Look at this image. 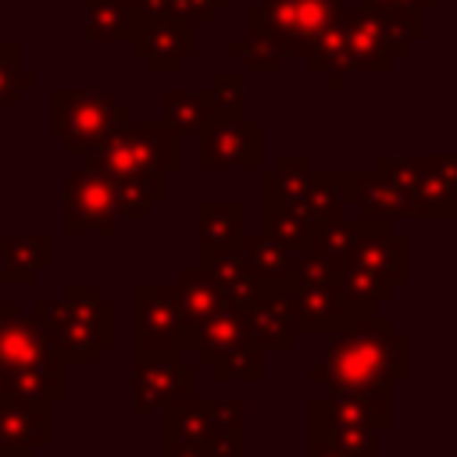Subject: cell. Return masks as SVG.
I'll return each instance as SVG.
<instances>
[{"instance_id":"38","label":"cell","mask_w":457,"mask_h":457,"mask_svg":"<svg viewBox=\"0 0 457 457\" xmlns=\"http://www.w3.org/2000/svg\"><path fill=\"white\" fill-rule=\"evenodd\" d=\"M311 439H321L346 457H378V432H368V428L311 418Z\"/></svg>"},{"instance_id":"40","label":"cell","mask_w":457,"mask_h":457,"mask_svg":"<svg viewBox=\"0 0 457 457\" xmlns=\"http://www.w3.org/2000/svg\"><path fill=\"white\" fill-rule=\"evenodd\" d=\"M207 425L218 436L246 439V400L243 396H196Z\"/></svg>"},{"instance_id":"23","label":"cell","mask_w":457,"mask_h":457,"mask_svg":"<svg viewBox=\"0 0 457 457\" xmlns=\"http://www.w3.org/2000/svg\"><path fill=\"white\" fill-rule=\"evenodd\" d=\"M228 54L243 61V71H257V75H275L286 50L282 39L275 36V29L261 18L257 4L243 11V36H236L228 43Z\"/></svg>"},{"instance_id":"27","label":"cell","mask_w":457,"mask_h":457,"mask_svg":"<svg viewBox=\"0 0 457 457\" xmlns=\"http://www.w3.org/2000/svg\"><path fill=\"white\" fill-rule=\"evenodd\" d=\"M139 25L136 0H82V39L86 43H129Z\"/></svg>"},{"instance_id":"18","label":"cell","mask_w":457,"mask_h":457,"mask_svg":"<svg viewBox=\"0 0 457 457\" xmlns=\"http://www.w3.org/2000/svg\"><path fill=\"white\" fill-rule=\"evenodd\" d=\"M54 439L50 403H21L0 396V453L7 457H36Z\"/></svg>"},{"instance_id":"33","label":"cell","mask_w":457,"mask_h":457,"mask_svg":"<svg viewBox=\"0 0 457 457\" xmlns=\"http://www.w3.org/2000/svg\"><path fill=\"white\" fill-rule=\"evenodd\" d=\"M4 396L21 400V403L64 400L68 396V371H36V368L4 371Z\"/></svg>"},{"instance_id":"12","label":"cell","mask_w":457,"mask_h":457,"mask_svg":"<svg viewBox=\"0 0 457 457\" xmlns=\"http://www.w3.org/2000/svg\"><path fill=\"white\" fill-rule=\"evenodd\" d=\"M196 396L200 393L164 407V457H246V439L218 436Z\"/></svg>"},{"instance_id":"36","label":"cell","mask_w":457,"mask_h":457,"mask_svg":"<svg viewBox=\"0 0 457 457\" xmlns=\"http://www.w3.org/2000/svg\"><path fill=\"white\" fill-rule=\"evenodd\" d=\"M32 89H36V75L21 68V43L0 39V121H4V111H11Z\"/></svg>"},{"instance_id":"17","label":"cell","mask_w":457,"mask_h":457,"mask_svg":"<svg viewBox=\"0 0 457 457\" xmlns=\"http://www.w3.org/2000/svg\"><path fill=\"white\" fill-rule=\"evenodd\" d=\"M346 264H357L361 271H368L386 289H396L411 275V239L403 232H396V228L371 225L361 236V243H357V250H353V257Z\"/></svg>"},{"instance_id":"1","label":"cell","mask_w":457,"mask_h":457,"mask_svg":"<svg viewBox=\"0 0 457 457\" xmlns=\"http://www.w3.org/2000/svg\"><path fill=\"white\" fill-rule=\"evenodd\" d=\"M89 157L114 189V211L129 221H146L164 200L168 171L182 168V143L168 139L161 121H125L107 136L104 146L82 154Z\"/></svg>"},{"instance_id":"10","label":"cell","mask_w":457,"mask_h":457,"mask_svg":"<svg viewBox=\"0 0 457 457\" xmlns=\"http://www.w3.org/2000/svg\"><path fill=\"white\" fill-rule=\"evenodd\" d=\"M118 232V211H114V189L107 175L82 157V164L64 182V236H104L111 239Z\"/></svg>"},{"instance_id":"5","label":"cell","mask_w":457,"mask_h":457,"mask_svg":"<svg viewBox=\"0 0 457 457\" xmlns=\"http://www.w3.org/2000/svg\"><path fill=\"white\" fill-rule=\"evenodd\" d=\"M375 168L400 189L407 221L457 218V161L450 154H378Z\"/></svg>"},{"instance_id":"3","label":"cell","mask_w":457,"mask_h":457,"mask_svg":"<svg viewBox=\"0 0 457 457\" xmlns=\"http://www.w3.org/2000/svg\"><path fill=\"white\" fill-rule=\"evenodd\" d=\"M403 54H407V43L375 11L343 7L303 61L314 75L325 79V89H343L353 71L389 75L393 61Z\"/></svg>"},{"instance_id":"44","label":"cell","mask_w":457,"mask_h":457,"mask_svg":"<svg viewBox=\"0 0 457 457\" xmlns=\"http://www.w3.org/2000/svg\"><path fill=\"white\" fill-rule=\"evenodd\" d=\"M0 457H7V453H0Z\"/></svg>"},{"instance_id":"9","label":"cell","mask_w":457,"mask_h":457,"mask_svg":"<svg viewBox=\"0 0 457 457\" xmlns=\"http://www.w3.org/2000/svg\"><path fill=\"white\" fill-rule=\"evenodd\" d=\"M189 350L196 353V364L211 368L214 382H228V378L261 382L264 378V350L250 339L236 303H225L221 311L204 318L193 328Z\"/></svg>"},{"instance_id":"42","label":"cell","mask_w":457,"mask_h":457,"mask_svg":"<svg viewBox=\"0 0 457 457\" xmlns=\"http://www.w3.org/2000/svg\"><path fill=\"white\" fill-rule=\"evenodd\" d=\"M0 396H4V368H0Z\"/></svg>"},{"instance_id":"7","label":"cell","mask_w":457,"mask_h":457,"mask_svg":"<svg viewBox=\"0 0 457 457\" xmlns=\"http://www.w3.org/2000/svg\"><path fill=\"white\" fill-rule=\"evenodd\" d=\"M282 303L289 311V321L300 332H321V336H336L343 328H350L353 321H361L346 300L339 296L336 286V271L325 268L321 261H314L311 253H293L289 264V282L282 289Z\"/></svg>"},{"instance_id":"34","label":"cell","mask_w":457,"mask_h":457,"mask_svg":"<svg viewBox=\"0 0 457 457\" xmlns=\"http://www.w3.org/2000/svg\"><path fill=\"white\" fill-rule=\"evenodd\" d=\"M443 0H357V7L375 11L407 46L425 36V11H436Z\"/></svg>"},{"instance_id":"8","label":"cell","mask_w":457,"mask_h":457,"mask_svg":"<svg viewBox=\"0 0 457 457\" xmlns=\"http://www.w3.org/2000/svg\"><path fill=\"white\" fill-rule=\"evenodd\" d=\"M129 353L132 361L150 357H182L193 339L175 289L164 282H136L129 293Z\"/></svg>"},{"instance_id":"11","label":"cell","mask_w":457,"mask_h":457,"mask_svg":"<svg viewBox=\"0 0 457 457\" xmlns=\"http://www.w3.org/2000/svg\"><path fill=\"white\" fill-rule=\"evenodd\" d=\"M264 125L250 118H214L204 125L196 143V171H261L264 161Z\"/></svg>"},{"instance_id":"30","label":"cell","mask_w":457,"mask_h":457,"mask_svg":"<svg viewBox=\"0 0 457 457\" xmlns=\"http://www.w3.org/2000/svg\"><path fill=\"white\" fill-rule=\"evenodd\" d=\"M343 0H296V14H293V32L286 39V54L289 57H307L311 46L321 39V32L332 25V18L343 11Z\"/></svg>"},{"instance_id":"21","label":"cell","mask_w":457,"mask_h":457,"mask_svg":"<svg viewBox=\"0 0 457 457\" xmlns=\"http://www.w3.org/2000/svg\"><path fill=\"white\" fill-rule=\"evenodd\" d=\"M54 264V239L46 232H7L0 236V282L32 286L39 271Z\"/></svg>"},{"instance_id":"2","label":"cell","mask_w":457,"mask_h":457,"mask_svg":"<svg viewBox=\"0 0 457 457\" xmlns=\"http://www.w3.org/2000/svg\"><path fill=\"white\" fill-rule=\"evenodd\" d=\"M407 343V332H400L386 314H368L332 336L321 361L311 364L307 378L325 386V393L393 389L411 375Z\"/></svg>"},{"instance_id":"26","label":"cell","mask_w":457,"mask_h":457,"mask_svg":"<svg viewBox=\"0 0 457 457\" xmlns=\"http://www.w3.org/2000/svg\"><path fill=\"white\" fill-rule=\"evenodd\" d=\"M371 225L364 221V218H350V214H343V218H332V221H321V225H314L311 228V239H307V250L303 253H311L314 261H321L325 268H343L350 257H353V250H357V243H361V236L368 232Z\"/></svg>"},{"instance_id":"13","label":"cell","mask_w":457,"mask_h":457,"mask_svg":"<svg viewBox=\"0 0 457 457\" xmlns=\"http://www.w3.org/2000/svg\"><path fill=\"white\" fill-rule=\"evenodd\" d=\"M200 32L182 18H139L129 50L146 64L150 75H175L196 54Z\"/></svg>"},{"instance_id":"35","label":"cell","mask_w":457,"mask_h":457,"mask_svg":"<svg viewBox=\"0 0 457 457\" xmlns=\"http://www.w3.org/2000/svg\"><path fill=\"white\" fill-rule=\"evenodd\" d=\"M232 0H136L139 18H182L189 25H211L218 11H228Z\"/></svg>"},{"instance_id":"24","label":"cell","mask_w":457,"mask_h":457,"mask_svg":"<svg viewBox=\"0 0 457 457\" xmlns=\"http://www.w3.org/2000/svg\"><path fill=\"white\" fill-rule=\"evenodd\" d=\"M353 207H357V218H364L368 225H378V228H393L396 221H407L400 189L378 168L353 171Z\"/></svg>"},{"instance_id":"31","label":"cell","mask_w":457,"mask_h":457,"mask_svg":"<svg viewBox=\"0 0 457 457\" xmlns=\"http://www.w3.org/2000/svg\"><path fill=\"white\" fill-rule=\"evenodd\" d=\"M175 289V300H179V307H182V314H186V321L196 328L204 318H211L214 311H221L228 300L221 296V289L196 268V264H189V268H182L179 271V282L171 286Z\"/></svg>"},{"instance_id":"20","label":"cell","mask_w":457,"mask_h":457,"mask_svg":"<svg viewBox=\"0 0 457 457\" xmlns=\"http://www.w3.org/2000/svg\"><path fill=\"white\" fill-rule=\"evenodd\" d=\"M243 236H246V204L196 200V261L221 250H239Z\"/></svg>"},{"instance_id":"15","label":"cell","mask_w":457,"mask_h":457,"mask_svg":"<svg viewBox=\"0 0 457 457\" xmlns=\"http://www.w3.org/2000/svg\"><path fill=\"white\" fill-rule=\"evenodd\" d=\"M0 368L4 371H18V368L68 371L61 357L54 353L46 328L32 314H21L18 300L0 303Z\"/></svg>"},{"instance_id":"22","label":"cell","mask_w":457,"mask_h":457,"mask_svg":"<svg viewBox=\"0 0 457 457\" xmlns=\"http://www.w3.org/2000/svg\"><path fill=\"white\" fill-rule=\"evenodd\" d=\"M239 257H243L246 278L253 282L257 293H264V296H282V289H286V282H289V264H293V253H289L286 246H278L275 239H268V236L257 228V232H246V236H243Z\"/></svg>"},{"instance_id":"32","label":"cell","mask_w":457,"mask_h":457,"mask_svg":"<svg viewBox=\"0 0 457 457\" xmlns=\"http://www.w3.org/2000/svg\"><path fill=\"white\" fill-rule=\"evenodd\" d=\"M196 268L221 289V296L228 300V303H236V307H246L253 296H257V289H253V282L246 278V268H243V257H239V250H221V253H211V257H200L196 261Z\"/></svg>"},{"instance_id":"25","label":"cell","mask_w":457,"mask_h":457,"mask_svg":"<svg viewBox=\"0 0 457 457\" xmlns=\"http://www.w3.org/2000/svg\"><path fill=\"white\" fill-rule=\"evenodd\" d=\"M243 325L250 332V339L261 350H293L296 346V328L289 321V311L282 303V296H264L257 293L246 307H239Z\"/></svg>"},{"instance_id":"4","label":"cell","mask_w":457,"mask_h":457,"mask_svg":"<svg viewBox=\"0 0 457 457\" xmlns=\"http://www.w3.org/2000/svg\"><path fill=\"white\" fill-rule=\"evenodd\" d=\"M32 318L46 328L64 368H96L118 343V307L96 282H71L61 300H36Z\"/></svg>"},{"instance_id":"39","label":"cell","mask_w":457,"mask_h":457,"mask_svg":"<svg viewBox=\"0 0 457 457\" xmlns=\"http://www.w3.org/2000/svg\"><path fill=\"white\" fill-rule=\"evenodd\" d=\"M207 96L218 118H246V71H214Z\"/></svg>"},{"instance_id":"6","label":"cell","mask_w":457,"mask_h":457,"mask_svg":"<svg viewBox=\"0 0 457 457\" xmlns=\"http://www.w3.org/2000/svg\"><path fill=\"white\" fill-rule=\"evenodd\" d=\"M132 121V104L104 89H50V136L64 154L82 157Z\"/></svg>"},{"instance_id":"37","label":"cell","mask_w":457,"mask_h":457,"mask_svg":"<svg viewBox=\"0 0 457 457\" xmlns=\"http://www.w3.org/2000/svg\"><path fill=\"white\" fill-rule=\"evenodd\" d=\"M261 232L268 239H275L278 246H286L289 253H303L307 239H311V221L293 214V211H282V207L261 200Z\"/></svg>"},{"instance_id":"43","label":"cell","mask_w":457,"mask_h":457,"mask_svg":"<svg viewBox=\"0 0 457 457\" xmlns=\"http://www.w3.org/2000/svg\"><path fill=\"white\" fill-rule=\"evenodd\" d=\"M4 211H7V207H4V204H0V218H4Z\"/></svg>"},{"instance_id":"16","label":"cell","mask_w":457,"mask_h":457,"mask_svg":"<svg viewBox=\"0 0 457 457\" xmlns=\"http://www.w3.org/2000/svg\"><path fill=\"white\" fill-rule=\"evenodd\" d=\"M311 418L353 425L368 432H386L393 425V389H350V393H325L314 396L307 407Z\"/></svg>"},{"instance_id":"28","label":"cell","mask_w":457,"mask_h":457,"mask_svg":"<svg viewBox=\"0 0 457 457\" xmlns=\"http://www.w3.org/2000/svg\"><path fill=\"white\" fill-rule=\"evenodd\" d=\"M214 118H218V114H214V107H211L207 89H193V93H186V89H168V93H164V104H161V129H164L168 139L186 143V139H193L204 125H211Z\"/></svg>"},{"instance_id":"14","label":"cell","mask_w":457,"mask_h":457,"mask_svg":"<svg viewBox=\"0 0 457 457\" xmlns=\"http://www.w3.org/2000/svg\"><path fill=\"white\" fill-rule=\"evenodd\" d=\"M129 389H132V414L136 418H143L150 411H164L175 400L196 393V364H189L182 357L132 361Z\"/></svg>"},{"instance_id":"41","label":"cell","mask_w":457,"mask_h":457,"mask_svg":"<svg viewBox=\"0 0 457 457\" xmlns=\"http://www.w3.org/2000/svg\"><path fill=\"white\" fill-rule=\"evenodd\" d=\"M311 457H346V453H339L336 446H328L321 439H311Z\"/></svg>"},{"instance_id":"29","label":"cell","mask_w":457,"mask_h":457,"mask_svg":"<svg viewBox=\"0 0 457 457\" xmlns=\"http://www.w3.org/2000/svg\"><path fill=\"white\" fill-rule=\"evenodd\" d=\"M350 204H353V171H339V168L318 171L314 168L311 193H307V211H303V218L311 221V228L321 225V221L343 218Z\"/></svg>"},{"instance_id":"19","label":"cell","mask_w":457,"mask_h":457,"mask_svg":"<svg viewBox=\"0 0 457 457\" xmlns=\"http://www.w3.org/2000/svg\"><path fill=\"white\" fill-rule=\"evenodd\" d=\"M311 179H314V164L307 154H278L275 164L261 171V200L303 218Z\"/></svg>"}]
</instances>
